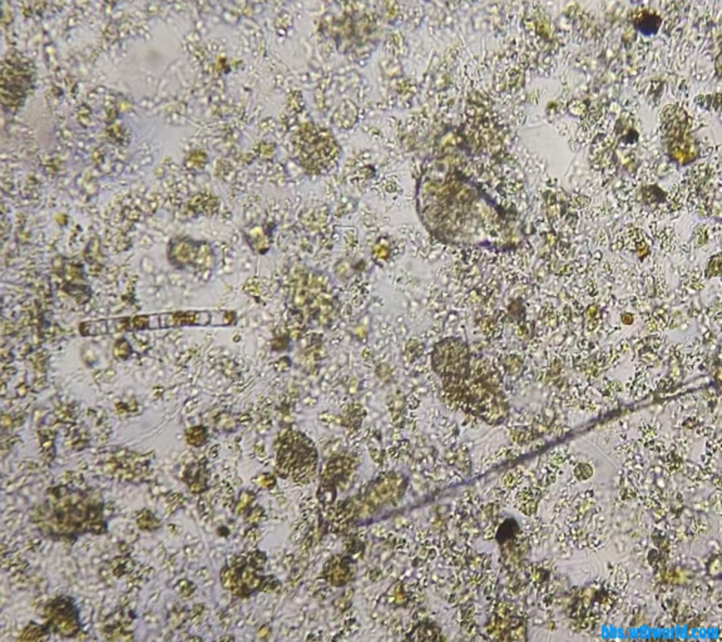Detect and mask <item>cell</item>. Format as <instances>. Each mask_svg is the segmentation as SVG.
Listing matches in <instances>:
<instances>
[{
    "mask_svg": "<svg viewBox=\"0 0 722 642\" xmlns=\"http://www.w3.org/2000/svg\"><path fill=\"white\" fill-rule=\"evenodd\" d=\"M307 139L304 142L302 156L306 167L311 170H322L329 167L330 162L338 155V144L334 137L325 130L311 128L307 132Z\"/></svg>",
    "mask_w": 722,
    "mask_h": 642,
    "instance_id": "obj_1",
    "label": "cell"
},
{
    "mask_svg": "<svg viewBox=\"0 0 722 642\" xmlns=\"http://www.w3.org/2000/svg\"><path fill=\"white\" fill-rule=\"evenodd\" d=\"M168 257L176 267L192 266L201 269L211 262V249L190 239H175L170 242Z\"/></svg>",
    "mask_w": 722,
    "mask_h": 642,
    "instance_id": "obj_2",
    "label": "cell"
},
{
    "mask_svg": "<svg viewBox=\"0 0 722 642\" xmlns=\"http://www.w3.org/2000/svg\"><path fill=\"white\" fill-rule=\"evenodd\" d=\"M398 485H399V480H396V479L376 482L368 492L369 503L380 505L382 500H390V499L394 498L398 494L396 492Z\"/></svg>",
    "mask_w": 722,
    "mask_h": 642,
    "instance_id": "obj_3",
    "label": "cell"
},
{
    "mask_svg": "<svg viewBox=\"0 0 722 642\" xmlns=\"http://www.w3.org/2000/svg\"><path fill=\"white\" fill-rule=\"evenodd\" d=\"M330 574L329 580L331 581V583H334L336 586H341V585H345L350 577H351V571L349 568L348 565L345 562H336L333 563L330 572H327Z\"/></svg>",
    "mask_w": 722,
    "mask_h": 642,
    "instance_id": "obj_4",
    "label": "cell"
},
{
    "mask_svg": "<svg viewBox=\"0 0 722 642\" xmlns=\"http://www.w3.org/2000/svg\"><path fill=\"white\" fill-rule=\"evenodd\" d=\"M190 443L195 445H201L205 443L206 431L204 428H195L187 433Z\"/></svg>",
    "mask_w": 722,
    "mask_h": 642,
    "instance_id": "obj_5",
    "label": "cell"
},
{
    "mask_svg": "<svg viewBox=\"0 0 722 642\" xmlns=\"http://www.w3.org/2000/svg\"><path fill=\"white\" fill-rule=\"evenodd\" d=\"M253 496H251V494H250V493H247V492L244 493V494H242V496H241V497H240L239 506H237V509H236V511H237V513L240 512V509H241V511H244V509H245L246 507H247V506H248V505H250V502H251V500H253Z\"/></svg>",
    "mask_w": 722,
    "mask_h": 642,
    "instance_id": "obj_6",
    "label": "cell"
}]
</instances>
